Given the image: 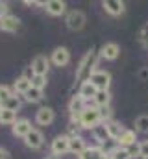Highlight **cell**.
<instances>
[{
    "label": "cell",
    "instance_id": "obj_1",
    "mask_svg": "<svg viewBox=\"0 0 148 159\" xmlns=\"http://www.w3.org/2000/svg\"><path fill=\"white\" fill-rule=\"evenodd\" d=\"M96 63H98V54H96L95 50H89V52L81 57V61H80L78 69H76V81H78L80 85L85 83V81H89L91 76L96 72V70H95Z\"/></svg>",
    "mask_w": 148,
    "mask_h": 159
},
{
    "label": "cell",
    "instance_id": "obj_2",
    "mask_svg": "<svg viewBox=\"0 0 148 159\" xmlns=\"http://www.w3.org/2000/svg\"><path fill=\"white\" fill-rule=\"evenodd\" d=\"M100 122H102V119H100V111H98L96 106H93V107L87 106V109L80 117V126L85 128V129H95Z\"/></svg>",
    "mask_w": 148,
    "mask_h": 159
},
{
    "label": "cell",
    "instance_id": "obj_3",
    "mask_svg": "<svg viewBox=\"0 0 148 159\" xmlns=\"http://www.w3.org/2000/svg\"><path fill=\"white\" fill-rule=\"evenodd\" d=\"M65 22H67V28H69V30H72V32H80V30L85 26V13L80 11V9H72V11L67 13Z\"/></svg>",
    "mask_w": 148,
    "mask_h": 159
},
{
    "label": "cell",
    "instance_id": "obj_4",
    "mask_svg": "<svg viewBox=\"0 0 148 159\" xmlns=\"http://www.w3.org/2000/svg\"><path fill=\"white\" fill-rule=\"evenodd\" d=\"M87 109V102L78 94V96H72V100L69 102V111H71V119L72 122H78L80 124V117H81V113Z\"/></svg>",
    "mask_w": 148,
    "mask_h": 159
},
{
    "label": "cell",
    "instance_id": "obj_5",
    "mask_svg": "<svg viewBox=\"0 0 148 159\" xmlns=\"http://www.w3.org/2000/svg\"><path fill=\"white\" fill-rule=\"evenodd\" d=\"M69 144H71V137H67V135H58L54 141H52V144H50V150H52V156H63V154H67L69 152Z\"/></svg>",
    "mask_w": 148,
    "mask_h": 159
},
{
    "label": "cell",
    "instance_id": "obj_6",
    "mask_svg": "<svg viewBox=\"0 0 148 159\" xmlns=\"http://www.w3.org/2000/svg\"><path fill=\"white\" fill-rule=\"evenodd\" d=\"M89 81L96 87V91H108V89H109V83H111V74L106 72V70H96V72L91 76Z\"/></svg>",
    "mask_w": 148,
    "mask_h": 159
},
{
    "label": "cell",
    "instance_id": "obj_7",
    "mask_svg": "<svg viewBox=\"0 0 148 159\" xmlns=\"http://www.w3.org/2000/svg\"><path fill=\"white\" fill-rule=\"evenodd\" d=\"M30 67H32V70H34L35 76H46L48 69H50V59L46 56H35Z\"/></svg>",
    "mask_w": 148,
    "mask_h": 159
},
{
    "label": "cell",
    "instance_id": "obj_8",
    "mask_svg": "<svg viewBox=\"0 0 148 159\" xmlns=\"http://www.w3.org/2000/svg\"><path fill=\"white\" fill-rule=\"evenodd\" d=\"M52 63L56 65V67H65L69 61H71V52H69V48H65V46H58L54 52H52Z\"/></svg>",
    "mask_w": 148,
    "mask_h": 159
},
{
    "label": "cell",
    "instance_id": "obj_9",
    "mask_svg": "<svg viewBox=\"0 0 148 159\" xmlns=\"http://www.w3.org/2000/svg\"><path fill=\"white\" fill-rule=\"evenodd\" d=\"M43 143H44V135H43L39 129H35V128L24 137V144H26L28 148H32V150H39V148L43 146Z\"/></svg>",
    "mask_w": 148,
    "mask_h": 159
},
{
    "label": "cell",
    "instance_id": "obj_10",
    "mask_svg": "<svg viewBox=\"0 0 148 159\" xmlns=\"http://www.w3.org/2000/svg\"><path fill=\"white\" fill-rule=\"evenodd\" d=\"M44 9H46L48 15L59 17V15H63V13L67 11V4H65L63 0H48V2L44 4Z\"/></svg>",
    "mask_w": 148,
    "mask_h": 159
},
{
    "label": "cell",
    "instance_id": "obj_11",
    "mask_svg": "<svg viewBox=\"0 0 148 159\" xmlns=\"http://www.w3.org/2000/svg\"><path fill=\"white\" fill-rule=\"evenodd\" d=\"M34 128H32V122L30 120H26V119H21V120H17L13 126H11V131H13V135L15 137H26L30 131H32Z\"/></svg>",
    "mask_w": 148,
    "mask_h": 159
},
{
    "label": "cell",
    "instance_id": "obj_12",
    "mask_svg": "<svg viewBox=\"0 0 148 159\" xmlns=\"http://www.w3.org/2000/svg\"><path fill=\"white\" fill-rule=\"evenodd\" d=\"M102 6H104V9H106L109 15H113V17H118V15H122V13L126 11V6H124V2H120V0H104Z\"/></svg>",
    "mask_w": 148,
    "mask_h": 159
},
{
    "label": "cell",
    "instance_id": "obj_13",
    "mask_svg": "<svg viewBox=\"0 0 148 159\" xmlns=\"http://www.w3.org/2000/svg\"><path fill=\"white\" fill-rule=\"evenodd\" d=\"M54 119H56V113H54L52 107H41V109L35 113V122L37 124H41V126H48V124H52Z\"/></svg>",
    "mask_w": 148,
    "mask_h": 159
},
{
    "label": "cell",
    "instance_id": "obj_14",
    "mask_svg": "<svg viewBox=\"0 0 148 159\" xmlns=\"http://www.w3.org/2000/svg\"><path fill=\"white\" fill-rule=\"evenodd\" d=\"M19 26H21V20H19L15 15L7 13V15H4V17H2V26H0V30L13 34V32H17V30H19Z\"/></svg>",
    "mask_w": 148,
    "mask_h": 159
},
{
    "label": "cell",
    "instance_id": "obj_15",
    "mask_svg": "<svg viewBox=\"0 0 148 159\" xmlns=\"http://www.w3.org/2000/svg\"><path fill=\"white\" fill-rule=\"evenodd\" d=\"M118 54H120V48H118L117 43H106V44L102 46V50H100V56H102L104 59H109V61L117 59Z\"/></svg>",
    "mask_w": 148,
    "mask_h": 159
},
{
    "label": "cell",
    "instance_id": "obj_16",
    "mask_svg": "<svg viewBox=\"0 0 148 159\" xmlns=\"http://www.w3.org/2000/svg\"><path fill=\"white\" fill-rule=\"evenodd\" d=\"M96 87L91 83V81H85V83H81L80 85V91H78V94L85 100V102H89V100H95V96H96Z\"/></svg>",
    "mask_w": 148,
    "mask_h": 159
},
{
    "label": "cell",
    "instance_id": "obj_17",
    "mask_svg": "<svg viewBox=\"0 0 148 159\" xmlns=\"http://www.w3.org/2000/svg\"><path fill=\"white\" fill-rule=\"evenodd\" d=\"M85 150H87L85 141H83L80 135H72V137H71V144H69V152H72L76 156H81Z\"/></svg>",
    "mask_w": 148,
    "mask_h": 159
},
{
    "label": "cell",
    "instance_id": "obj_18",
    "mask_svg": "<svg viewBox=\"0 0 148 159\" xmlns=\"http://www.w3.org/2000/svg\"><path fill=\"white\" fill-rule=\"evenodd\" d=\"M13 89H15V94H22V96H24V94L32 89V81L21 76V78H17L15 85H13Z\"/></svg>",
    "mask_w": 148,
    "mask_h": 159
},
{
    "label": "cell",
    "instance_id": "obj_19",
    "mask_svg": "<svg viewBox=\"0 0 148 159\" xmlns=\"http://www.w3.org/2000/svg\"><path fill=\"white\" fill-rule=\"evenodd\" d=\"M132 144H135V131H132V129H124L122 135L118 137V146L128 148V146H132Z\"/></svg>",
    "mask_w": 148,
    "mask_h": 159
},
{
    "label": "cell",
    "instance_id": "obj_20",
    "mask_svg": "<svg viewBox=\"0 0 148 159\" xmlns=\"http://www.w3.org/2000/svg\"><path fill=\"white\" fill-rule=\"evenodd\" d=\"M106 128H108L109 139H115V141H118V137H120V135H122V131H124V128H122L118 122H115V120L106 122Z\"/></svg>",
    "mask_w": 148,
    "mask_h": 159
},
{
    "label": "cell",
    "instance_id": "obj_21",
    "mask_svg": "<svg viewBox=\"0 0 148 159\" xmlns=\"http://www.w3.org/2000/svg\"><path fill=\"white\" fill-rule=\"evenodd\" d=\"M106 157V152L102 150V148H96V146H91V148H87L80 159H104Z\"/></svg>",
    "mask_w": 148,
    "mask_h": 159
},
{
    "label": "cell",
    "instance_id": "obj_22",
    "mask_svg": "<svg viewBox=\"0 0 148 159\" xmlns=\"http://www.w3.org/2000/svg\"><path fill=\"white\" fill-rule=\"evenodd\" d=\"M93 135H95V139L96 141H100V143H106V141H109V133H108V128H106V122H100L95 129H93Z\"/></svg>",
    "mask_w": 148,
    "mask_h": 159
},
{
    "label": "cell",
    "instance_id": "obj_23",
    "mask_svg": "<svg viewBox=\"0 0 148 159\" xmlns=\"http://www.w3.org/2000/svg\"><path fill=\"white\" fill-rule=\"evenodd\" d=\"M109 100H111L109 91H98L93 102H95L96 107H106V106H109Z\"/></svg>",
    "mask_w": 148,
    "mask_h": 159
},
{
    "label": "cell",
    "instance_id": "obj_24",
    "mask_svg": "<svg viewBox=\"0 0 148 159\" xmlns=\"http://www.w3.org/2000/svg\"><path fill=\"white\" fill-rule=\"evenodd\" d=\"M17 122V113H13V111H9V109H2V113H0V124H4V126H13Z\"/></svg>",
    "mask_w": 148,
    "mask_h": 159
},
{
    "label": "cell",
    "instance_id": "obj_25",
    "mask_svg": "<svg viewBox=\"0 0 148 159\" xmlns=\"http://www.w3.org/2000/svg\"><path fill=\"white\" fill-rule=\"evenodd\" d=\"M24 98H26V102H30V104L41 102V100H43V91H41V89H37V87H32V89L24 94Z\"/></svg>",
    "mask_w": 148,
    "mask_h": 159
},
{
    "label": "cell",
    "instance_id": "obj_26",
    "mask_svg": "<svg viewBox=\"0 0 148 159\" xmlns=\"http://www.w3.org/2000/svg\"><path fill=\"white\" fill-rule=\"evenodd\" d=\"M108 156L111 159H132V156L128 154V148H122V146H115Z\"/></svg>",
    "mask_w": 148,
    "mask_h": 159
},
{
    "label": "cell",
    "instance_id": "obj_27",
    "mask_svg": "<svg viewBox=\"0 0 148 159\" xmlns=\"http://www.w3.org/2000/svg\"><path fill=\"white\" fill-rule=\"evenodd\" d=\"M2 109H9V111H13V113H17L19 109H21V98L17 96V94H13L4 106H2Z\"/></svg>",
    "mask_w": 148,
    "mask_h": 159
},
{
    "label": "cell",
    "instance_id": "obj_28",
    "mask_svg": "<svg viewBox=\"0 0 148 159\" xmlns=\"http://www.w3.org/2000/svg\"><path fill=\"white\" fill-rule=\"evenodd\" d=\"M135 129L141 133H148V115H141L135 119Z\"/></svg>",
    "mask_w": 148,
    "mask_h": 159
},
{
    "label": "cell",
    "instance_id": "obj_29",
    "mask_svg": "<svg viewBox=\"0 0 148 159\" xmlns=\"http://www.w3.org/2000/svg\"><path fill=\"white\" fill-rule=\"evenodd\" d=\"M13 94H15V93H13L7 85H0V106H4V104L13 96Z\"/></svg>",
    "mask_w": 148,
    "mask_h": 159
},
{
    "label": "cell",
    "instance_id": "obj_30",
    "mask_svg": "<svg viewBox=\"0 0 148 159\" xmlns=\"http://www.w3.org/2000/svg\"><path fill=\"white\" fill-rule=\"evenodd\" d=\"M32 87H37V89H44L46 87V76H34L32 80Z\"/></svg>",
    "mask_w": 148,
    "mask_h": 159
},
{
    "label": "cell",
    "instance_id": "obj_31",
    "mask_svg": "<svg viewBox=\"0 0 148 159\" xmlns=\"http://www.w3.org/2000/svg\"><path fill=\"white\" fill-rule=\"evenodd\" d=\"M98 111H100V119L104 120V122H109V119H111L109 106H106V107H98Z\"/></svg>",
    "mask_w": 148,
    "mask_h": 159
},
{
    "label": "cell",
    "instance_id": "obj_32",
    "mask_svg": "<svg viewBox=\"0 0 148 159\" xmlns=\"http://www.w3.org/2000/svg\"><path fill=\"white\" fill-rule=\"evenodd\" d=\"M139 156L145 159L148 157V141H143V143H139Z\"/></svg>",
    "mask_w": 148,
    "mask_h": 159
},
{
    "label": "cell",
    "instance_id": "obj_33",
    "mask_svg": "<svg viewBox=\"0 0 148 159\" xmlns=\"http://www.w3.org/2000/svg\"><path fill=\"white\" fill-rule=\"evenodd\" d=\"M128 154H130L132 157H137V156H139V144L135 143V144H132V146H128Z\"/></svg>",
    "mask_w": 148,
    "mask_h": 159
},
{
    "label": "cell",
    "instance_id": "obj_34",
    "mask_svg": "<svg viewBox=\"0 0 148 159\" xmlns=\"http://www.w3.org/2000/svg\"><path fill=\"white\" fill-rule=\"evenodd\" d=\"M141 41H143L145 44H148V24H145V26L141 28Z\"/></svg>",
    "mask_w": 148,
    "mask_h": 159
},
{
    "label": "cell",
    "instance_id": "obj_35",
    "mask_svg": "<svg viewBox=\"0 0 148 159\" xmlns=\"http://www.w3.org/2000/svg\"><path fill=\"white\" fill-rule=\"evenodd\" d=\"M7 15V4L6 2H0V17Z\"/></svg>",
    "mask_w": 148,
    "mask_h": 159
},
{
    "label": "cell",
    "instance_id": "obj_36",
    "mask_svg": "<svg viewBox=\"0 0 148 159\" xmlns=\"http://www.w3.org/2000/svg\"><path fill=\"white\" fill-rule=\"evenodd\" d=\"M0 159H7V150L0 148Z\"/></svg>",
    "mask_w": 148,
    "mask_h": 159
},
{
    "label": "cell",
    "instance_id": "obj_37",
    "mask_svg": "<svg viewBox=\"0 0 148 159\" xmlns=\"http://www.w3.org/2000/svg\"><path fill=\"white\" fill-rule=\"evenodd\" d=\"M44 159H59V157H58V156H46Z\"/></svg>",
    "mask_w": 148,
    "mask_h": 159
},
{
    "label": "cell",
    "instance_id": "obj_38",
    "mask_svg": "<svg viewBox=\"0 0 148 159\" xmlns=\"http://www.w3.org/2000/svg\"><path fill=\"white\" fill-rule=\"evenodd\" d=\"M0 26H2V17H0Z\"/></svg>",
    "mask_w": 148,
    "mask_h": 159
},
{
    "label": "cell",
    "instance_id": "obj_39",
    "mask_svg": "<svg viewBox=\"0 0 148 159\" xmlns=\"http://www.w3.org/2000/svg\"><path fill=\"white\" fill-rule=\"evenodd\" d=\"M0 113H2V106H0Z\"/></svg>",
    "mask_w": 148,
    "mask_h": 159
},
{
    "label": "cell",
    "instance_id": "obj_40",
    "mask_svg": "<svg viewBox=\"0 0 148 159\" xmlns=\"http://www.w3.org/2000/svg\"><path fill=\"white\" fill-rule=\"evenodd\" d=\"M145 159H148V157H145Z\"/></svg>",
    "mask_w": 148,
    "mask_h": 159
}]
</instances>
